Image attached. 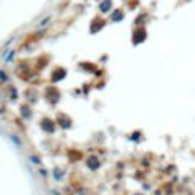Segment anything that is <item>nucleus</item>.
I'll return each instance as SVG.
<instances>
[{"label": "nucleus", "instance_id": "obj_1", "mask_svg": "<svg viewBox=\"0 0 195 195\" xmlns=\"http://www.w3.org/2000/svg\"><path fill=\"white\" fill-rule=\"evenodd\" d=\"M9 139H11V140L17 145V148H21V142H20V139H18L15 134H11V136H9Z\"/></svg>", "mask_w": 195, "mask_h": 195}, {"label": "nucleus", "instance_id": "obj_2", "mask_svg": "<svg viewBox=\"0 0 195 195\" xmlns=\"http://www.w3.org/2000/svg\"><path fill=\"white\" fill-rule=\"evenodd\" d=\"M31 160H32V163H35V165H40V163H41V162L38 160V157H35V156H32Z\"/></svg>", "mask_w": 195, "mask_h": 195}]
</instances>
